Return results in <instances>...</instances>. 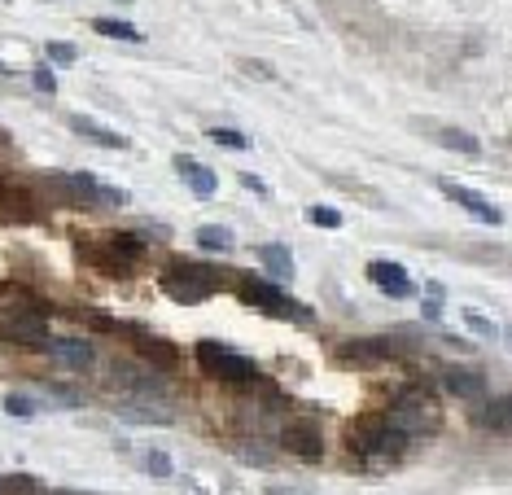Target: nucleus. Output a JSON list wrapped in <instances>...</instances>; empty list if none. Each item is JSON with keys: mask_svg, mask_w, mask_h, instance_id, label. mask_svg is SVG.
I'll list each match as a JSON object with an SVG mask.
<instances>
[{"mask_svg": "<svg viewBox=\"0 0 512 495\" xmlns=\"http://www.w3.org/2000/svg\"><path fill=\"white\" fill-rule=\"evenodd\" d=\"M237 180H241V184H246V189H250V193H267V184H263L259 176H237Z\"/></svg>", "mask_w": 512, "mask_h": 495, "instance_id": "72a5a7b5", "label": "nucleus"}, {"mask_svg": "<svg viewBox=\"0 0 512 495\" xmlns=\"http://www.w3.org/2000/svg\"><path fill=\"white\" fill-rule=\"evenodd\" d=\"M176 171H180V180L189 184V193H197V198H215L219 180L206 163H197V158H176Z\"/></svg>", "mask_w": 512, "mask_h": 495, "instance_id": "4468645a", "label": "nucleus"}, {"mask_svg": "<svg viewBox=\"0 0 512 495\" xmlns=\"http://www.w3.org/2000/svg\"><path fill=\"white\" fill-rule=\"evenodd\" d=\"M92 27H97V36H110V40H123V44L145 40L141 31L132 27V22H119V18H97V22H92Z\"/></svg>", "mask_w": 512, "mask_h": 495, "instance_id": "b1692460", "label": "nucleus"}, {"mask_svg": "<svg viewBox=\"0 0 512 495\" xmlns=\"http://www.w3.org/2000/svg\"><path fill=\"white\" fill-rule=\"evenodd\" d=\"M66 189H71L79 202H101V206H123V202H127L119 189L101 184L97 176H88V171H79V176H66Z\"/></svg>", "mask_w": 512, "mask_h": 495, "instance_id": "ddd939ff", "label": "nucleus"}, {"mask_svg": "<svg viewBox=\"0 0 512 495\" xmlns=\"http://www.w3.org/2000/svg\"><path fill=\"white\" fill-rule=\"evenodd\" d=\"M197 364H202V373H211L215 382H232V386L259 382V368L250 364V355L232 351L224 342H197Z\"/></svg>", "mask_w": 512, "mask_h": 495, "instance_id": "f257e3e1", "label": "nucleus"}, {"mask_svg": "<svg viewBox=\"0 0 512 495\" xmlns=\"http://www.w3.org/2000/svg\"><path fill=\"white\" fill-rule=\"evenodd\" d=\"M119 417L123 421H136V425H167L171 421V408L167 404H141V399H132V404H119Z\"/></svg>", "mask_w": 512, "mask_h": 495, "instance_id": "aec40b11", "label": "nucleus"}, {"mask_svg": "<svg viewBox=\"0 0 512 495\" xmlns=\"http://www.w3.org/2000/svg\"><path fill=\"white\" fill-rule=\"evenodd\" d=\"M307 220L316 224V228H342L346 215H342V211H333V206H307Z\"/></svg>", "mask_w": 512, "mask_h": 495, "instance_id": "bb28decb", "label": "nucleus"}, {"mask_svg": "<svg viewBox=\"0 0 512 495\" xmlns=\"http://www.w3.org/2000/svg\"><path fill=\"white\" fill-rule=\"evenodd\" d=\"M355 452L364 460H394V456L407 452V434L394 430L390 421H377V425H368V430L355 439Z\"/></svg>", "mask_w": 512, "mask_h": 495, "instance_id": "39448f33", "label": "nucleus"}, {"mask_svg": "<svg viewBox=\"0 0 512 495\" xmlns=\"http://www.w3.org/2000/svg\"><path fill=\"white\" fill-rule=\"evenodd\" d=\"M31 75H36V88H40V92H53V88H57V79H53L49 66H40V71H31Z\"/></svg>", "mask_w": 512, "mask_h": 495, "instance_id": "473e14b6", "label": "nucleus"}, {"mask_svg": "<svg viewBox=\"0 0 512 495\" xmlns=\"http://www.w3.org/2000/svg\"><path fill=\"white\" fill-rule=\"evenodd\" d=\"M0 338L14 347H49V325L40 316H5L0 320Z\"/></svg>", "mask_w": 512, "mask_h": 495, "instance_id": "0eeeda50", "label": "nucleus"}, {"mask_svg": "<svg viewBox=\"0 0 512 495\" xmlns=\"http://www.w3.org/2000/svg\"><path fill=\"white\" fill-rule=\"evenodd\" d=\"M241 71H250L254 79H276V71L267 62H254V57H246V62H241Z\"/></svg>", "mask_w": 512, "mask_h": 495, "instance_id": "2f4dec72", "label": "nucleus"}, {"mask_svg": "<svg viewBox=\"0 0 512 495\" xmlns=\"http://www.w3.org/2000/svg\"><path fill=\"white\" fill-rule=\"evenodd\" d=\"M442 390L456 399H486V373H477V368H442Z\"/></svg>", "mask_w": 512, "mask_h": 495, "instance_id": "9d476101", "label": "nucleus"}, {"mask_svg": "<svg viewBox=\"0 0 512 495\" xmlns=\"http://www.w3.org/2000/svg\"><path fill=\"white\" fill-rule=\"evenodd\" d=\"M71 128L84 136V141H92V145H106V149H127V136H119V132H110L106 123H92V119H84V114H71Z\"/></svg>", "mask_w": 512, "mask_h": 495, "instance_id": "a211bd4d", "label": "nucleus"}, {"mask_svg": "<svg viewBox=\"0 0 512 495\" xmlns=\"http://www.w3.org/2000/svg\"><path fill=\"white\" fill-rule=\"evenodd\" d=\"M386 355H390V342H377V338L346 342V347H337V360H342V364H381Z\"/></svg>", "mask_w": 512, "mask_h": 495, "instance_id": "f3484780", "label": "nucleus"}, {"mask_svg": "<svg viewBox=\"0 0 512 495\" xmlns=\"http://www.w3.org/2000/svg\"><path fill=\"white\" fill-rule=\"evenodd\" d=\"M49 57H53V62H57V66H71V62H75V57H79V53L71 49V44H49Z\"/></svg>", "mask_w": 512, "mask_h": 495, "instance_id": "7c9ffc66", "label": "nucleus"}, {"mask_svg": "<svg viewBox=\"0 0 512 495\" xmlns=\"http://www.w3.org/2000/svg\"><path fill=\"white\" fill-rule=\"evenodd\" d=\"M5 412H9V417H36V399H22V395H9L5 399Z\"/></svg>", "mask_w": 512, "mask_h": 495, "instance_id": "c756f323", "label": "nucleus"}, {"mask_svg": "<svg viewBox=\"0 0 512 495\" xmlns=\"http://www.w3.org/2000/svg\"><path fill=\"white\" fill-rule=\"evenodd\" d=\"M237 290L241 298H246L250 307H259V312L267 316H285V320H311V312L302 303H294L281 285H272V281H263V276H241L237 281Z\"/></svg>", "mask_w": 512, "mask_h": 495, "instance_id": "7ed1b4c3", "label": "nucleus"}, {"mask_svg": "<svg viewBox=\"0 0 512 495\" xmlns=\"http://www.w3.org/2000/svg\"><path fill=\"white\" fill-rule=\"evenodd\" d=\"M386 421L394 425V430H403L407 439H412V434H434V425H438V399L425 395V390L407 386L403 395H394Z\"/></svg>", "mask_w": 512, "mask_h": 495, "instance_id": "f03ea898", "label": "nucleus"}, {"mask_svg": "<svg viewBox=\"0 0 512 495\" xmlns=\"http://www.w3.org/2000/svg\"><path fill=\"white\" fill-rule=\"evenodd\" d=\"M464 329H469V333H477V338H495V325H491V316H482V312H473V307H469V312H464Z\"/></svg>", "mask_w": 512, "mask_h": 495, "instance_id": "cd10ccee", "label": "nucleus"}, {"mask_svg": "<svg viewBox=\"0 0 512 495\" xmlns=\"http://www.w3.org/2000/svg\"><path fill=\"white\" fill-rule=\"evenodd\" d=\"M281 447L289 456H298V460H320L324 456V439H320L316 425H285Z\"/></svg>", "mask_w": 512, "mask_h": 495, "instance_id": "9b49d317", "label": "nucleus"}, {"mask_svg": "<svg viewBox=\"0 0 512 495\" xmlns=\"http://www.w3.org/2000/svg\"><path fill=\"white\" fill-rule=\"evenodd\" d=\"M136 342H141V355L145 360H154V364H176V347L171 342H162V338H149V333H136Z\"/></svg>", "mask_w": 512, "mask_h": 495, "instance_id": "5701e85b", "label": "nucleus"}, {"mask_svg": "<svg viewBox=\"0 0 512 495\" xmlns=\"http://www.w3.org/2000/svg\"><path fill=\"white\" fill-rule=\"evenodd\" d=\"M197 246L202 250H232V233L228 228H215V224H202L197 228Z\"/></svg>", "mask_w": 512, "mask_h": 495, "instance_id": "a878e982", "label": "nucleus"}, {"mask_svg": "<svg viewBox=\"0 0 512 495\" xmlns=\"http://www.w3.org/2000/svg\"><path fill=\"white\" fill-rule=\"evenodd\" d=\"M368 281L381 285V294H390V298H412L416 294L412 276H407L399 263H390V259H372L368 263Z\"/></svg>", "mask_w": 512, "mask_h": 495, "instance_id": "6e6552de", "label": "nucleus"}, {"mask_svg": "<svg viewBox=\"0 0 512 495\" xmlns=\"http://www.w3.org/2000/svg\"><path fill=\"white\" fill-rule=\"evenodd\" d=\"M477 425H486V430H508V399L504 395H486L482 408H477Z\"/></svg>", "mask_w": 512, "mask_h": 495, "instance_id": "412c9836", "label": "nucleus"}, {"mask_svg": "<svg viewBox=\"0 0 512 495\" xmlns=\"http://www.w3.org/2000/svg\"><path fill=\"white\" fill-rule=\"evenodd\" d=\"M259 263H263V272L272 276L276 285H289V281H294V255H289L285 246H276V241L259 246Z\"/></svg>", "mask_w": 512, "mask_h": 495, "instance_id": "dca6fc26", "label": "nucleus"}, {"mask_svg": "<svg viewBox=\"0 0 512 495\" xmlns=\"http://www.w3.org/2000/svg\"><path fill=\"white\" fill-rule=\"evenodd\" d=\"M114 386L127 390V395H141V399H162V377L145 373L141 364H119L114 368Z\"/></svg>", "mask_w": 512, "mask_h": 495, "instance_id": "1a4fd4ad", "label": "nucleus"}, {"mask_svg": "<svg viewBox=\"0 0 512 495\" xmlns=\"http://www.w3.org/2000/svg\"><path fill=\"white\" fill-rule=\"evenodd\" d=\"M132 456H136V465H141L149 478H171V474H176L171 456H167V452H158V447H145V452H132Z\"/></svg>", "mask_w": 512, "mask_h": 495, "instance_id": "4be33fe9", "label": "nucleus"}, {"mask_svg": "<svg viewBox=\"0 0 512 495\" xmlns=\"http://www.w3.org/2000/svg\"><path fill=\"white\" fill-rule=\"evenodd\" d=\"M421 132H429L442 149H456V154H482V141H477L473 132H464V128H434V123H416Z\"/></svg>", "mask_w": 512, "mask_h": 495, "instance_id": "2eb2a0df", "label": "nucleus"}, {"mask_svg": "<svg viewBox=\"0 0 512 495\" xmlns=\"http://www.w3.org/2000/svg\"><path fill=\"white\" fill-rule=\"evenodd\" d=\"M438 193H447L456 206H464V211L473 215V220H482V224H499L504 215H499V206H491L482 198V193H473V189H460V184H447V180H438Z\"/></svg>", "mask_w": 512, "mask_h": 495, "instance_id": "f8f14e48", "label": "nucleus"}, {"mask_svg": "<svg viewBox=\"0 0 512 495\" xmlns=\"http://www.w3.org/2000/svg\"><path fill=\"white\" fill-rule=\"evenodd\" d=\"M110 250H114L119 259H127V263H136V259L145 255V241L136 237V233H114V237H110Z\"/></svg>", "mask_w": 512, "mask_h": 495, "instance_id": "393cba45", "label": "nucleus"}, {"mask_svg": "<svg viewBox=\"0 0 512 495\" xmlns=\"http://www.w3.org/2000/svg\"><path fill=\"white\" fill-rule=\"evenodd\" d=\"M31 215H36V202L27 198V189L0 184V220H31Z\"/></svg>", "mask_w": 512, "mask_h": 495, "instance_id": "6ab92c4d", "label": "nucleus"}, {"mask_svg": "<svg viewBox=\"0 0 512 495\" xmlns=\"http://www.w3.org/2000/svg\"><path fill=\"white\" fill-rule=\"evenodd\" d=\"M211 141H215L219 149H250L246 132H232V128H211Z\"/></svg>", "mask_w": 512, "mask_h": 495, "instance_id": "c85d7f7f", "label": "nucleus"}, {"mask_svg": "<svg viewBox=\"0 0 512 495\" xmlns=\"http://www.w3.org/2000/svg\"><path fill=\"white\" fill-rule=\"evenodd\" d=\"M162 290L176 298V303H202L215 290V272L202 268V263H171L162 272Z\"/></svg>", "mask_w": 512, "mask_h": 495, "instance_id": "20e7f679", "label": "nucleus"}, {"mask_svg": "<svg viewBox=\"0 0 512 495\" xmlns=\"http://www.w3.org/2000/svg\"><path fill=\"white\" fill-rule=\"evenodd\" d=\"M49 355L66 373H88V368L97 364V351H92V342H84V338H49Z\"/></svg>", "mask_w": 512, "mask_h": 495, "instance_id": "423d86ee", "label": "nucleus"}]
</instances>
